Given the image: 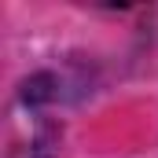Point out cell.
Returning a JSON list of instances; mask_svg holds the SVG:
<instances>
[]
</instances>
